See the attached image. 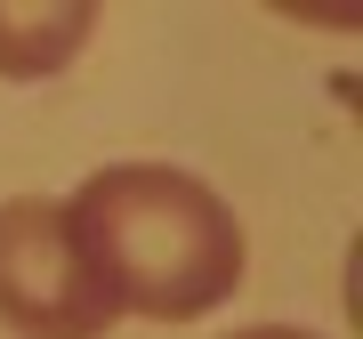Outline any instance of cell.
<instances>
[{
	"label": "cell",
	"instance_id": "cell-3",
	"mask_svg": "<svg viewBox=\"0 0 363 339\" xmlns=\"http://www.w3.org/2000/svg\"><path fill=\"white\" fill-rule=\"evenodd\" d=\"M89 33H97L89 9H0V73L9 81L65 73Z\"/></svg>",
	"mask_w": 363,
	"mask_h": 339
},
{
	"label": "cell",
	"instance_id": "cell-4",
	"mask_svg": "<svg viewBox=\"0 0 363 339\" xmlns=\"http://www.w3.org/2000/svg\"><path fill=\"white\" fill-rule=\"evenodd\" d=\"M226 339H323V331H298V323H250V331H226Z\"/></svg>",
	"mask_w": 363,
	"mask_h": 339
},
{
	"label": "cell",
	"instance_id": "cell-1",
	"mask_svg": "<svg viewBox=\"0 0 363 339\" xmlns=\"http://www.w3.org/2000/svg\"><path fill=\"white\" fill-rule=\"evenodd\" d=\"M65 210L81 226L89 267L113 291V307H130V315L186 323V315H210L242 291V267H250L242 218L194 170L105 162V170L81 178V194Z\"/></svg>",
	"mask_w": 363,
	"mask_h": 339
},
{
	"label": "cell",
	"instance_id": "cell-2",
	"mask_svg": "<svg viewBox=\"0 0 363 339\" xmlns=\"http://www.w3.org/2000/svg\"><path fill=\"white\" fill-rule=\"evenodd\" d=\"M121 323L105 274L81 250V226L49 194L0 202V331L9 339H105Z\"/></svg>",
	"mask_w": 363,
	"mask_h": 339
}]
</instances>
